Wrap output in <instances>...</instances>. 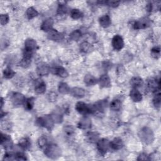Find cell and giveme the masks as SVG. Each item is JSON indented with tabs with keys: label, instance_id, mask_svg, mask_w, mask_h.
<instances>
[{
	"label": "cell",
	"instance_id": "obj_1",
	"mask_svg": "<svg viewBox=\"0 0 161 161\" xmlns=\"http://www.w3.org/2000/svg\"><path fill=\"white\" fill-rule=\"evenodd\" d=\"M138 135L142 142L147 145L151 144L154 140V134L151 128L143 127L138 132Z\"/></svg>",
	"mask_w": 161,
	"mask_h": 161
},
{
	"label": "cell",
	"instance_id": "obj_2",
	"mask_svg": "<svg viewBox=\"0 0 161 161\" xmlns=\"http://www.w3.org/2000/svg\"><path fill=\"white\" fill-rule=\"evenodd\" d=\"M45 155L50 159H56L60 157L62 152L60 147L56 144H49L44 149Z\"/></svg>",
	"mask_w": 161,
	"mask_h": 161
},
{
	"label": "cell",
	"instance_id": "obj_3",
	"mask_svg": "<svg viewBox=\"0 0 161 161\" xmlns=\"http://www.w3.org/2000/svg\"><path fill=\"white\" fill-rule=\"evenodd\" d=\"M36 123L39 126L46 128L49 130H52L54 125V122L51 115H44L39 117L37 119Z\"/></svg>",
	"mask_w": 161,
	"mask_h": 161
},
{
	"label": "cell",
	"instance_id": "obj_4",
	"mask_svg": "<svg viewBox=\"0 0 161 161\" xmlns=\"http://www.w3.org/2000/svg\"><path fill=\"white\" fill-rule=\"evenodd\" d=\"M75 108L79 114L83 115L92 114V109H91V105L89 106L82 101L77 102Z\"/></svg>",
	"mask_w": 161,
	"mask_h": 161
},
{
	"label": "cell",
	"instance_id": "obj_5",
	"mask_svg": "<svg viewBox=\"0 0 161 161\" xmlns=\"http://www.w3.org/2000/svg\"><path fill=\"white\" fill-rule=\"evenodd\" d=\"M152 24L151 20L148 17H143L137 21L134 25V28L135 30H142L149 28Z\"/></svg>",
	"mask_w": 161,
	"mask_h": 161
},
{
	"label": "cell",
	"instance_id": "obj_6",
	"mask_svg": "<svg viewBox=\"0 0 161 161\" xmlns=\"http://www.w3.org/2000/svg\"><path fill=\"white\" fill-rule=\"evenodd\" d=\"M0 141H1L2 146L5 148V149L8 151L13 147V140L10 135L2 133L0 135Z\"/></svg>",
	"mask_w": 161,
	"mask_h": 161
},
{
	"label": "cell",
	"instance_id": "obj_7",
	"mask_svg": "<svg viewBox=\"0 0 161 161\" xmlns=\"http://www.w3.org/2000/svg\"><path fill=\"white\" fill-rule=\"evenodd\" d=\"M109 147V142L106 138H101L97 142V149L103 155L105 154Z\"/></svg>",
	"mask_w": 161,
	"mask_h": 161
},
{
	"label": "cell",
	"instance_id": "obj_8",
	"mask_svg": "<svg viewBox=\"0 0 161 161\" xmlns=\"http://www.w3.org/2000/svg\"><path fill=\"white\" fill-rule=\"evenodd\" d=\"M25 101L26 98L24 95L20 93H14L11 96V101L14 106L24 105Z\"/></svg>",
	"mask_w": 161,
	"mask_h": 161
},
{
	"label": "cell",
	"instance_id": "obj_9",
	"mask_svg": "<svg viewBox=\"0 0 161 161\" xmlns=\"http://www.w3.org/2000/svg\"><path fill=\"white\" fill-rule=\"evenodd\" d=\"M37 49V43L36 41L32 39H27L25 42L24 51L33 54Z\"/></svg>",
	"mask_w": 161,
	"mask_h": 161
},
{
	"label": "cell",
	"instance_id": "obj_10",
	"mask_svg": "<svg viewBox=\"0 0 161 161\" xmlns=\"http://www.w3.org/2000/svg\"><path fill=\"white\" fill-rule=\"evenodd\" d=\"M124 41L123 38L119 35H115L112 39V46L116 51H120L124 47Z\"/></svg>",
	"mask_w": 161,
	"mask_h": 161
},
{
	"label": "cell",
	"instance_id": "obj_11",
	"mask_svg": "<svg viewBox=\"0 0 161 161\" xmlns=\"http://www.w3.org/2000/svg\"><path fill=\"white\" fill-rule=\"evenodd\" d=\"M92 122L91 120L88 117H84L79 120L77 126L80 129L87 130L91 127Z\"/></svg>",
	"mask_w": 161,
	"mask_h": 161
},
{
	"label": "cell",
	"instance_id": "obj_12",
	"mask_svg": "<svg viewBox=\"0 0 161 161\" xmlns=\"http://www.w3.org/2000/svg\"><path fill=\"white\" fill-rule=\"evenodd\" d=\"M63 38L64 35L54 29H52L49 31V34H48V39L53 41H60L63 39Z\"/></svg>",
	"mask_w": 161,
	"mask_h": 161
},
{
	"label": "cell",
	"instance_id": "obj_13",
	"mask_svg": "<svg viewBox=\"0 0 161 161\" xmlns=\"http://www.w3.org/2000/svg\"><path fill=\"white\" fill-rule=\"evenodd\" d=\"M51 72L50 67L46 64H41L37 68V73L40 76H45Z\"/></svg>",
	"mask_w": 161,
	"mask_h": 161
},
{
	"label": "cell",
	"instance_id": "obj_14",
	"mask_svg": "<svg viewBox=\"0 0 161 161\" xmlns=\"http://www.w3.org/2000/svg\"><path fill=\"white\" fill-rule=\"evenodd\" d=\"M123 140L120 138H115L109 142V147L114 151H119L123 147Z\"/></svg>",
	"mask_w": 161,
	"mask_h": 161
},
{
	"label": "cell",
	"instance_id": "obj_15",
	"mask_svg": "<svg viewBox=\"0 0 161 161\" xmlns=\"http://www.w3.org/2000/svg\"><path fill=\"white\" fill-rule=\"evenodd\" d=\"M51 71L55 75H57L60 77L65 78L69 76V74L66 69L62 67H56L51 69Z\"/></svg>",
	"mask_w": 161,
	"mask_h": 161
},
{
	"label": "cell",
	"instance_id": "obj_16",
	"mask_svg": "<svg viewBox=\"0 0 161 161\" xmlns=\"http://www.w3.org/2000/svg\"><path fill=\"white\" fill-rule=\"evenodd\" d=\"M70 93L74 98H82L85 97L86 93H85V89L83 88L74 87L71 89Z\"/></svg>",
	"mask_w": 161,
	"mask_h": 161
},
{
	"label": "cell",
	"instance_id": "obj_17",
	"mask_svg": "<svg viewBox=\"0 0 161 161\" xmlns=\"http://www.w3.org/2000/svg\"><path fill=\"white\" fill-rule=\"evenodd\" d=\"M99 84L101 88H109L111 85V83L109 76L107 74H104L101 76L99 80Z\"/></svg>",
	"mask_w": 161,
	"mask_h": 161
},
{
	"label": "cell",
	"instance_id": "obj_18",
	"mask_svg": "<svg viewBox=\"0 0 161 161\" xmlns=\"http://www.w3.org/2000/svg\"><path fill=\"white\" fill-rule=\"evenodd\" d=\"M54 25V20L52 18H49L45 20L41 25V29L43 31H49L52 29Z\"/></svg>",
	"mask_w": 161,
	"mask_h": 161
},
{
	"label": "cell",
	"instance_id": "obj_19",
	"mask_svg": "<svg viewBox=\"0 0 161 161\" xmlns=\"http://www.w3.org/2000/svg\"><path fill=\"white\" fill-rule=\"evenodd\" d=\"M130 96L134 102H140L142 100V95L137 88H133L130 91Z\"/></svg>",
	"mask_w": 161,
	"mask_h": 161
},
{
	"label": "cell",
	"instance_id": "obj_20",
	"mask_svg": "<svg viewBox=\"0 0 161 161\" xmlns=\"http://www.w3.org/2000/svg\"><path fill=\"white\" fill-rule=\"evenodd\" d=\"M47 89L46 84L42 80H39L35 84V91L36 93L41 94L45 92Z\"/></svg>",
	"mask_w": 161,
	"mask_h": 161
},
{
	"label": "cell",
	"instance_id": "obj_21",
	"mask_svg": "<svg viewBox=\"0 0 161 161\" xmlns=\"http://www.w3.org/2000/svg\"><path fill=\"white\" fill-rule=\"evenodd\" d=\"M84 81H85V83L88 86H93V85H95L96 84L98 83L97 79L94 77L91 74L86 75L85 78H84Z\"/></svg>",
	"mask_w": 161,
	"mask_h": 161
},
{
	"label": "cell",
	"instance_id": "obj_22",
	"mask_svg": "<svg viewBox=\"0 0 161 161\" xmlns=\"http://www.w3.org/2000/svg\"><path fill=\"white\" fill-rule=\"evenodd\" d=\"M131 86L134 88H140L143 85V80L141 77H134L131 79L130 82Z\"/></svg>",
	"mask_w": 161,
	"mask_h": 161
},
{
	"label": "cell",
	"instance_id": "obj_23",
	"mask_svg": "<svg viewBox=\"0 0 161 161\" xmlns=\"http://www.w3.org/2000/svg\"><path fill=\"white\" fill-rule=\"evenodd\" d=\"M51 117L54 123H60L63 121V115L60 110H56L53 111V113L51 115Z\"/></svg>",
	"mask_w": 161,
	"mask_h": 161
},
{
	"label": "cell",
	"instance_id": "obj_24",
	"mask_svg": "<svg viewBox=\"0 0 161 161\" xmlns=\"http://www.w3.org/2000/svg\"><path fill=\"white\" fill-rule=\"evenodd\" d=\"M99 22L100 25L103 28H107L109 27V25L111 23V19L108 14L104 15L103 17H101L99 20Z\"/></svg>",
	"mask_w": 161,
	"mask_h": 161
},
{
	"label": "cell",
	"instance_id": "obj_25",
	"mask_svg": "<svg viewBox=\"0 0 161 161\" xmlns=\"http://www.w3.org/2000/svg\"><path fill=\"white\" fill-rule=\"evenodd\" d=\"M80 50L84 53H89L93 50V46L88 42H83L80 45Z\"/></svg>",
	"mask_w": 161,
	"mask_h": 161
},
{
	"label": "cell",
	"instance_id": "obj_26",
	"mask_svg": "<svg viewBox=\"0 0 161 161\" xmlns=\"http://www.w3.org/2000/svg\"><path fill=\"white\" fill-rule=\"evenodd\" d=\"M19 145L22 149L26 150L29 149L31 146V142L28 138H22L19 140Z\"/></svg>",
	"mask_w": 161,
	"mask_h": 161
},
{
	"label": "cell",
	"instance_id": "obj_27",
	"mask_svg": "<svg viewBox=\"0 0 161 161\" xmlns=\"http://www.w3.org/2000/svg\"><path fill=\"white\" fill-rule=\"evenodd\" d=\"M26 14H27V17L28 19L31 20V19H33L37 17L39 15V13L34 8L30 7L27 9Z\"/></svg>",
	"mask_w": 161,
	"mask_h": 161
},
{
	"label": "cell",
	"instance_id": "obj_28",
	"mask_svg": "<svg viewBox=\"0 0 161 161\" xmlns=\"http://www.w3.org/2000/svg\"><path fill=\"white\" fill-rule=\"evenodd\" d=\"M58 90L59 93H60L62 94H66L70 93L71 89L69 86V85L66 83H60L58 87Z\"/></svg>",
	"mask_w": 161,
	"mask_h": 161
},
{
	"label": "cell",
	"instance_id": "obj_29",
	"mask_svg": "<svg viewBox=\"0 0 161 161\" xmlns=\"http://www.w3.org/2000/svg\"><path fill=\"white\" fill-rule=\"evenodd\" d=\"M87 140L91 143L97 142L99 140V134L96 132H90L87 134Z\"/></svg>",
	"mask_w": 161,
	"mask_h": 161
},
{
	"label": "cell",
	"instance_id": "obj_30",
	"mask_svg": "<svg viewBox=\"0 0 161 161\" xmlns=\"http://www.w3.org/2000/svg\"><path fill=\"white\" fill-rule=\"evenodd\" d=\"M147 86L150 90L155 91L157 89H160V82L159 81L157 83V80H155L154 79H151V80H149Z\"/></svg>",
	"mask_w": 161,
	"mask_h": 161
},
{
	"label": "cell",
	"instance_id": "obj_31",
	"mask_svg": "<svg viewBox=\"0 0 161 161\" xmlns=\"http://www.w3.org/2000/svg\"><path fill=\"white\" fill-rule=\"evenodd\" d=\"M64 134H65L67 137H72L74 133H75V129L73 126L72 125H66L64 127Z\"/></svg>",
	"mask_w": 161,
	"mask_h": 161
},
{
	"label": "cell",
	"instance_id": "obj_32",
	"mask_svg": "<svg viewBox=\"0 0 161 161\" xmlns=\"http://www.w3.org/2000/svg\"><path fill=\"white\" fill-rule=\"evenodd\" d=\"M37 143L40 149H45L49 145V143H48V139L45 135H42L41 137H40L38 139Z\"/></svg>",
	"mask_w": 161,
	"mask_h": 161
},
{
	"label": "cell",
	"instance_id": "obj_33",
	"mask_svg": "<svg viewBox=\"0 0 161 161\" xmlns=\"http://www.w3.org/2000/svg\"><path fill=\"white\" fill-rule=\"evenodd\" d=\"M122 106V103L119 100H114L109 105L110 109L113 111H118L121 108Z\"/></svg>",
	"mask_w": 161,
	"mask_h": 161
},
{
	"label": "cell",
	"instance_id": "obj_34",
	"mask_svg": "<svg viewBox=\"0 0 161 161\" xmlns=\"http://www.w3.org/2000/svg\"><path fill=\"white\" fill-rule=\"evenodd\" d=\"M83 16V13L79 9H73L71 11V17L74 20H78L82 18Z\"/></svg>",
	"mask_w": 161,
	"mask_h": 161
},
{
	"label": "cell",
	"instance_id": "obj_35",
	"mask_svg": "<svg viewBox=\"0 0 161 161\" xmlns=\"http://www.w3.org/2000/svg\"><path fill=\"white\" fill-rule=\"evenodd\" d=\"M16 74V72L13 71L10 68H6L3 71V76L6 79H11Z\"/></svg>",
	"mask_w": 161,
	"mask_h": 161
},
{
	"label": "cell",
	"instance_id": "obj_36",
	"mask_svg": "<svg viewBox=\"0 0 161 161\" xmlns=\"http://www.w3.org/2000/svg\"><path fill=\"white\" fill-rule=\"evenodd\" d=\"M81 31L79 30H76L72 31L70 34V39L73 41H77L80 37H81Z\"/></svg>",
	"mask_w": 161,
	"mask_h": 161
},
{
	"label": "cell",
	"instance_id": "obj_37",
	"mask_svg": "<svg viewBox=\"0 0 161 161\" xmlns=\"http://www.w3.org/2000/svg\"><path fill=\"white\" fill-rule=\"evenodd\" d=\"M31 62V58L23 57L22 60L20 62V66L22 68H27L30 65Z\"/></svg>",
	"mask_w": 161,
	"mask_h": 161
},
{
	"label": "cell",
	"instance_id": "obj_38",
	"mask_svg": "<svg viewBox=\"0 0 161 161\" xmlns=\"http://www.w3.org/2000/svg\"><path fill=\"white\" fill-rule=\"evenodd\" d=\"M160 103H161V99H160V93L159 91L157 93L155 94L154 98L153 99V104L156 108H160Z\"/></svg>",
	"mask_w": 161,
	"mask_h": 161
},
{
	"label": "cell",
	"instance_id": "obj_39",
	"mask_svg": "<svg viewBox=\"0 0 161 161\" xmlns=\"http://www.w3.org/2000/svg\"><path fill=\"white\" fill-rule=\"evenodd\" d=\"M34 101H35V99L34 98H30L26 99V101L24 103V105L27 109L30 110V109L33 108L34 105Z\"/></svg>",
	"mask_w": 161,
	"mask_h": 161
},
{
	"label": "cell",
	"instance_id": "obj_40",
	"mask_svg": "<svg viewBox=\"0 0 161 161\" xmlns=\"http://www.w3.org/2000/svg\"><path fill=\"white\" fill-rule=\"evenodd\" d=\"M160 47L159 46L153 47L151 50V55L155 59H158L160 57Z\"/></svg>",
	"mask_w": 161,
	"mask_h": 161
},
{
	"label": "cell",
	"instance_id": "obj_41",
	"mask_svg": "<svg viewBox=\"0 0 161 161\" xmlns=\"http://www.w3.org/2000/svg\"><path fill=\"white\" fill-rule=\"evenodd\" d=\"M10 20L9 15L8 14H2L0 16V23L2 25H6Z\"/></svg>",
	"mask_w": 161,
	"mask_h": 161
},
{
	"label": "cell",
	"instance_id": "obj_42",
	"mask_svg": "<svg viewBox=\"0 0 161 161\" xmlns=\"http://www.w3.org/2000/svg\"><path fill=\"white\" fill-rule=\"evenodd\" d=\"M68 8L66 5H59L58 9H57V13L59 14H64L68 13Z\"/></svg>",
	"mask_w": 161,
	"mask_h": 161
},
{
	"label": "cell",
	"instance_id": "obj_43",
	"mask_svg": "<svg viewBox=\"0 0 161 161\" xmlns=\"http://www.w3.org/2000/svg\"><path fill=\"white\" fill-rule=\"evenodd\" d=\"M15 156V160H27L26 155L23 152H17L14 155Z\"/></svg>",
	"mask_w": 161,
	"mask_h": 161
},
{
	"label": "cell",
	"instance_id": "obj_44",
	"mask_svg": "<svg viewBox=\"0 0 161 161\" xmlns=\"http://www.w3.org/2000/svg\"><path fill=\"white\" fill-rule=\"evenodd\" d=\"M108 6L112 7V8H116L118 7L120 3V2L119 1H107L105 2V3Z\"/></svg>",
	"mask_w": 161,
	"mask_h": 161
},
{
	"label": "cell",
	"instance_id": "obj_45",
	"mask_svg": "<svg viewBox=\"0 0 161 161\" xmlns=\"http://www.w3.org/2000/svg\"><path fill=\"white\" fill-rule=\"evenodd\" d=\"M57 98V94L54 92H51L48 94V99H49V101L54 102L56 101Z\"/></svg>",
	"mask_w": 161,
	"mask_h": 161
},
{
	"label": "cell",
	"instance_id": "obj_46",
	"mask_svg": "<svg viewBox=\"0 0 161 161\" xmlns=\"http://www.w3.org/2000/svg\"><path fill=\"white\" fill-rule=\"evenodd\" d=\"M138 160H150L149 156H148L146 154L142 153L140 155H139L138 159Z\"/></svg>",
	"mask_w": 161,
	"mask_h": 161
},
{
	"label": "cell",
	"instance_id": "obj_47",
	"mask_svg": "<svg viewBox=\"0 0 161 161\" xmlns=\"http://www.w3.org/2000/svg\"><path fill=\"white\" fill-rule=\"evenodd\" d=\"M3 160H15V156L12 155L11 154L8 153L6 155H5Z\"/></svg>",
	"mask_w": 161,
	"mask_h": 161
},
{
	"label": "cell",
	"instance_id": "obj_48",
	"mask_svg": "<svg viewBox=\"0 0 161 161\" xmlns=\"http://www.w3.org/2000/svg\"><path fill=\"white\" fill-rule=\"evenodd\" d=\"M1 102H2L1 106H2V108L3 106V98H2V99H1Z\"/></svg>",
	"mask_w": 161,
	"mask_h": 161
}]
</instances>
